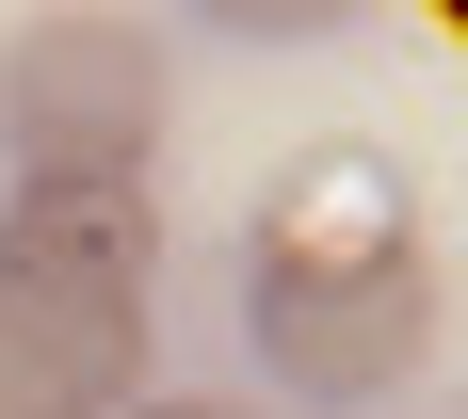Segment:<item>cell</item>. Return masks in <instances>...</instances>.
Wrapping results in <instances>:
<instances>
[{
	"label": "cell",
	"mask_w": 468,
	"mask_h": 419,
	"mask_svg": "<svg viewBox=\"0 0 468 419\" xmlns=\"http://www.w3.org/2000/svg\"><path fill=\"white\" fill-rule=\"evenodd\" d=\"M242 339L307 403H388L436 355V242L372 145H307L242 226Z\"/></svg>",
	"instance_id": "cell-1"
},
{
	"label": "cell",
	"mask_w": 468,
	"mask_h": 419,
	"mask_svg": "<svg viewBox=\"0 0 468 419\" xmlns=\"http://www.w3.org/2000/svg\"><path fill=\"white\" fill-rule=\"evenodd\" d=\"M16 178H145L162 145V33L145 16H33L0 65Z\"/></svg>",
	"instance_id": "cell-2"
},
{
	"label": "cell",
	"mask_w": 468,
	"mask_h": 419,
	"mask_svg": "<svg viewBox=\"0 0 468 419\" xmlns=\"http://www.w3.org/2000/svg\"><path fill=\"white\" fill-rule=\"evenodd\" d=\"M145 387V290L0 275V419H130Z\"/></svg>",
	"instance_id": "cell-3"
},
{
	"label": "cell",
	"mask_w": 468,
	"mask_h": 419,
	"mask_svg": "<svg viewBox=\"0 0 468 419\" xmlns=\"http://www.w3.org/2000/svg\"><path fill=\"white\" fill-rule=\"evenodd\" d=\"M0 275L145 290V275H162V194H145V178H16V194H0Z\"/></svg>",
	"instance_id": "cell-4"
},
{
	"label": "cell",
	"mask_w": 468,
	"mask_h": 419,
	"mask_svg": "<svg viewBox=\"0 0 468 419\" xmlns=\"http://www.w3.org/2000/svg\"><path fill=\"white\" fill-rule=\"evenodd\" d=\"M145 419H242V403H145Z\"/></svg>",
	"instance_id": "cell-5"
}]
</instances>
